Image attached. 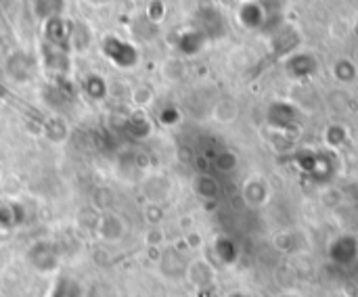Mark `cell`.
<instances>
[{"label":"cell","mask_w":358,"mask_h":297,"mask_svg":"<svg viewBox=\"0 0 358 297\" xmlns=\"http://www.w3.org/2000/svg\"><path fill=\"white\" fill-rule=\"evenodd\" d=\"M126 130H128V134H130L132 138L143 140V138H147V136H149V132H151V124H149V119H147L143 113H134V115L126 122Z\"/></svg>","instance_id":"cell-9"},{"label":"cell","mask_w":358,"mask_h":297,"mask_svg":"<svg viewBox=\"0 0 358 297\" xmlns=\"http://www.w3.org/2000/svg\"><path fill=\"white\" fill-rule=\"evenodd\" d=\"M29 262L34 268H38L40 273H48L52 268H57V252L48 245V243H36L31 249H29Z\"/></svg>","instance_id":"cell-3"},{"label":"cell","mask_w":358,"mask_h":297,"mask_svg":"<svg viewBox=\"0 0 358 297\" xmlns=\"http://www.w3.org/2000/svg\"><path fill=\"white\" fill-rule=\"evenodd\" d=\"M82 90L84 94L90 99V101H103L109 92V86H107V80L99 73H88L84 80H82Z\"/></svg>","instance_id":"cell-6"},{"label":"cell","mask_w":358,"mask_h":297,"mask_svg":"<svg viewBox=\"0 0 358 297\" xmlns=\"http://www.w3.org/2000/svg\"><path fill=\"white\" fill-rule=\"evenodd\" d=\"M46 136H48L50 140H55V143H61V140L67 136V128L63 126V122L52 119V122L46 124Z\"/></svg>","instance_id":"cell-10"},{"label":"cell","mask_w":358,"mask_h":297,"mask_svg":"<svg viewBox=\"0 0 358 297\" xmlns=\"http://www.w3.org/2000/svg\"><path fill=\"white\" fill-rule=\"evenodd\" d=\"M34 8L38 19L46 21L52 17H61L65 8V0H34Z\"/></svg>","instance_id":"cell-8"},{"label":"cell","mask_w":358,"mask_h":297,"mask_svg":"<svg viewBox=\"0 0 358 297\" xmlns=\"http://www.w3.org/2000/svg\"><path fill=\"white\" fill-rule=\"evenodd\" d=\"M0 176H2V168H0Z\"/></svg>","instance_id":"cell-13"},{"label":"cell","mask_w":358,"mask_h":297,"mask_svg":"<svg viewBox=\"0 0 358 297\" xmlns=\"http://www.w3.org/2000/svg\"><path fill=\"white\" fill-rule=\"evenodd\" d=\"M101 52L120 69H132L138 65V50L134 44L117 38V36H105L101 40Z\"/></svg>","instance_id":"cell-2"},{"label":"cell","mask_w":358,"mask_h":297,"mask_svg":"<svg viewBox=\"0 0 358 297\" xmlns=\"http://www.w3.org/2000/svg\"><path fill=\"white\" fill-rule=\"evenodd\" d=\"M71 21L61 17H52L44 21L42 36V63L46 71L55 78L69 75L71 69Z\"/></svg>","instance_id":"cell-1"},{"label":"cell","mask_w":358,"mask_h":297,"mask_svg":"<svg viewBox=\"0 0 358 297\" xmlns=\"http://www.w3.org/2000/svg\"><path fill=\"white\" fill-rule=\"evenodd\" d=\"M96 231H99V237L101 239H105V241H117L124 235V222L117 216H113V214H105V216L99 218Z\"/></svg>","instance_id":"cell-5"},{"label":"cell","mask_w":358,"mask_h":297,"mask_svg":"<svg viewBox=\"0 0 358 297\" xmlns=\"http://www.w3.org/2000/svg\"><path fill=\"white\" fill-rule=\"evenodd\" d=\"M6 73L15 82H27L31 78V59L25 52H13L6 59Z\"/></svg>","instance_id":"cell-4"},{"label":"cell","mask_w":358,"mask_h":297,"mask_svg":"<svg viewBox=\"0 0 358 297\" xmlns=\"http://www.w3.org/2000/svg\"><path fill=\"white\" fill-rule=\"evenodd\" d=\"M147 17H149V21H151V23L162 21V17H164V2H162V0H153V2H149V6H147Z\"/></svg>","instance_id":"cell-11"},{"label":"cell","mask_w":358,"mask_h":297,"mask_svg":"<svg viewBox=\"0 0 358 297\" xmlns=\"http://www.w3.org/2000/svg\"><path fill=\"white\" fill-rule=\"evenodd\" d=\"M71 50H86L92 42V29L84 21H71Z\"/></svg>","instance_id":"cell-7"},{"label":"cell","mask_w":358,"mask_h":297,"mask_svg":"<svg viewBox=\"0 0 358 297\" xmlns=\"http://www.w3.org/2000/svg\"><path fill=\"white\" fill-rule=\"evenodd\" d=\"M151 90H147V88H136L134 90V94H132V99H134V103H138V105H145V103H149L151 101Z\"/></svg>","instance_id":"cell-12"}]
</instances>
